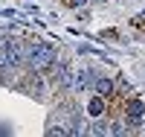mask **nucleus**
I'll use <instances>...</instances> for the list:
<instances>
[{
  "mask_svg": "<svg viewBox=\"0 0 145 137\" xmlns=\"http://www.w3.org/2000/svg\"><path fill=\"white\" fill-rule=\"evenodd\" d=\"M96 88H99V93H102V96H110V93H113V85L107 82V79H102L99 85H96Z\"/></svg>",
  "mask_w": 145,
  "mask_h": 137,
  "instance_id": "f257e3e1",
  "label": "nucleus"
},
{
  "mask_svg": "<svg viewBox=\"0 0 145 137\" xmlns=\"http://www.w3.org/2000/svg\"><path fill=\"white\" fill-rule=\"evenodd\" d=\"M67 6H78V3H84V0H64Z\"/></svg>",
  "mask_w": 145,
  "mask_h": 137,
  "instance_id": "f03ea898",
  "label": "nucleus"
}]
</instances>
